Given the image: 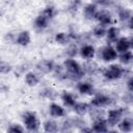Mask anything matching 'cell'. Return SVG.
<instances>
[{"label":"cell","instance_id":"1","mask_svg":"<svg viewBox=\"0 0 133 133\" xmlns=\"http://www.w3.org/2000/svg\"><path fill=\"white\" fill-rule=\"evenodd\" d=\"M64 68H65V77L71 78L72 80H79L83 77V69L79 65L77 61H75L72 58H69L64 61Z\"/></svg>","mask_w":133,"mask_h":133},{"label":"cell","instance_id":"2","mask_svg":"<svg viewBox=\"0 0 133 133\" xmlns=\"http://www.w3.org/2000/svg\"><path fill=\"white\" fill-rule=\"evenodd\" d=\"M124 74V69L118 65V64H111L109 65L105 72H104V77L108 80H115L118 79L123 76Z\"/></svg>","mask_w":133,"mask_h":133},{"label":"cell","instance_id":"3","mask_svg":"<svg viewBox=\"0 0 133 133\" xmlns=\"http://www.w3.org/2000/svg\"><path fill=\"white\" fill-rule=\"evenodd\" d=\"M23 122L29 131H36L38 128V119L33 112H26L23 115Z\"/></svg>","mask_w":133,"mask_h":133},{"label":"cell","instance_id":"4","mask_svg":"<svg viewBox=\"0 0 133 133\" xmlns=\"http://www.w3.org/2000/svg\"><path fill=\"white\" fill-rule=\"evenodd\" d=\"M101 57L103 60L105 61H112L114 59H116L117 57V52L114 48H112L111 46H105L104 48H102L101 51Z\"/></svg>","mask_w":133,"mask_h":133},{"label":"cell","instance_id":"5","mask_svg":"<svg viewBox=\"0 0 133 133\" xmlns=\"http://www.w3.org/2000/svg\"><path fill=\"white\" fill-rule=\"evenodd\" d=\"M131 47H132V43H131V39L128 37H121V38H117V41L115 42L116 52H119V53L126 52L130 50Z\"/></svg>","mask_w":133,"mask_h":133},{"label":"cell","instance_id":"6","mask_svg":"<svg viewBox=\"0 0 133 133\" xmlns=\"http://www.w3.org/2000/svg\"><path fill=\"white\" fill-rule=\"evenodd\" d=\"M110 103V98L106 95H103V94H99L97 95L92 101H91V105L96 108H101V107H104L106 105H108Z\"/></svg>","mask_w":133,"mask_h":133},{"label":"cell","instance_id":"7","mask_svg":"<svg viewBox=\"0 0 133 133\" xmlns=\"http://www.w3.org/2000/svg\"><path fill=\"white\" fill-rule=\"evenodd\" d=\"M95 19H97V20L99 21L100 25H103V26H108V25H110L111 22H112L111 16H110V14H109L107 10H100V11H97Z\"/></svg>","mask_w":133,"mask_h":133},{"label":"cell","instance_id":"8","mask_svg":"<svg viewBox=\"0 0 133 133\" xmlns=\"http://www.w3.org/2000/svg\"><path fill=\"white\" fill-rule=\"evenodd\" d=\"M123 113H124V110L123 109H113V110H110L108 112V121H107V124H110V125H116L121 117L123 116Z\"/></svg>","mask_w":133,"mask_h":133},{"label":"cell","instance_id":"9","mask_svg":"<svg viewBox=\"0 0 133 133\" xmlns=\"http://www.w3.org/2000/svg\"><path fill=\"white\" fill-rule=\"evenodd\" d=\"M79 51H80L81 57H83L84 59H91L96 53V50L91 45H84L81 47Z\"/></svg>","mask_w":133,"mask_h":133},{"label":"cell","instance_id":"10","mask_svg":"<svg viewBox=\"0 0 133 133\" xmlns=\"http://www.w3.org/2000/svg\"><path fill=\"white\" fill-rule=\"evenodd\" d=\"M107 35V41L109 43H115L118 38V34H119V29L116 28V27H110L109 29L106 30V33Z\"/></svg>","mask_w":133,"mask_h":133},{"label":"cell","instance_id":"11","mask_svg":"<svg viewBox=\"0 0 133 133\" xmlns=\"http://www.w3.org/2000/svg\"><path fill=\"white\" fill-rule=\"evenodd\" d=\"M77 88L83 95H91L94 92V87L89 82H79Z\"/></svg>","mask_w":133,"mask_h":133},{"label":"cell","instance_id":"12","mask_svg":"<svg viewBox=\"0 0 133 133\" xmlns=\"http://www.w3.org/2000/svg\"><path fill=\"white\" fill-rule=\"evenodd\" d=\"M98 6L97 4H88L85 6L84 8V15H85V18L86 19H95L96 17V14L98 11Z\"/></svg>","mask_w":133,"mask_h":133},{"label":"cell","instance_id":"13","mask_svg":"<svg viewBox=\"0 0 133 133\" xmlns=\"http://www.w3.org/2000/svg\"><path fill=\"white\" fill-rule=\"evenodd\" d=\"M92 130H95V131H97V132H104V131H107V130H108V128H107V122L104 121L103 118L99 117L98 119L95 121Z\"/></svg>","mask_w":133,"mask_h":133},{"label":"cell","instance_id":"14","mask_svg":"<svg viewBox=\"0 0 133 133\" xmlns=\"http://www.w3.org/2000/svg\"><path fill=\"white\" fill-rule=\"evenodd\" d=\"M50 114L53 116V117H59V116H62L63 114H64V110H63V108L62 107H60L59 105H57V104H55V103H53V104H51V106H50Z\"/></svg>","mask_w":133,"mask_h":133},{"label":"cell","instance_id":"15","mask_svg":"<svg viewBox=\"0 0 133 133\" xmlns=\"http://www.w3.org/2000/svg\"><path fill=\"white\" fill-rule=\"evenodd\" d=\"M48 22H49V19L44 16L43 14H41L36 19H35V22H34V25L36 28H39V29H44L47 27L48 25Z\"/></svg>","mask_w":133,"mask_h":133},{"label":"cell","instance_id":"16","mask_svg":"<svg viewBox=\"0 0 133 133\" xmlns=\"http://www.w3.org/2000/svg\"><path fill=\"white\" fill-rule=\"evenodd\" d=\"M61 99L63 101V103L66 105V106H70V107H73L76 103V100H75V97L71 94V92H68V91H64L61 96Z\"/></svg>","mask_w":133,"mask_h":133},{"label":"cell","instance_id":"17","mask_svg":"<svg viewBox=\"0 0 133 133\" xmlns=\"http://www.w3.org/2000/svg\"><path fill=\"white\" fill-rule=\"evenodd\" d=\"M132 59H133V56H132V52H131L130 50L121 53L119 61H121L122 63H124V64H129V63H131Z\"/></svg>","mask_w":133,"mask_h":133},{"label":"cell","instance_id":"18","mask_svg":"<svg viewBox=\"0 0 133 133\" xmlns=\"http://www.w3.org/2000/svg\"><path fill=\"white\" fill-rule=\"evenodd\" d=\"M73 107H74V110H75L78 114H84V113L88 110L89 105L86 104V103L80 102V103H75V105H74Z\"/></svg>","mask_w":133,"mask_h":133},{"label":"cell","instance_id":"19","mask_svg":"<svg viewBox=\"0 0 133 133\" xmlns=\"http://www.w3.org/2000/svg\"><path fill=\"white\" fill-rule=\"evenodd\" d=\"M132 125H133L132 121H131L130 118L126 117L125 119H123V121L119 123L118 127H119V129H121L122 131L128 132V131H131V130H132Z\"/></svg>","mask_w":133,"mask_h":133},{"label":"cell","instance_id":"20","mask_svg":"<svg viewBox=\"0 0 133 133\" xmlns=\"http://www.w3.org/2000/svg\"><path fill=\"white\" fill-rule=\"evenodd\" d=\"M29 41H30V36L27 31H23V32L19 33V35L17 37V43L20 45H23V46L27 45L29 43Z\"/></svg>","mask_w":133,"mask_h":133},{"label":"cell","instance_id":"21","mask_svg":"<svg viewBox=\"0 0 133 133\" xmlns=\"http://www.w3.org/2000/svg\"><path fill=\"white\" fill-rule=\"evenodd\" d=\"M37 69L41 70V71H43L44 73H48V72L52 71L54 69V66H53L52 61H42L37 65Z\"/></svg>","mask_w":133,"mask_h":133},{"label":"cell","instance_id":"22","mask_svg":"<svg viewBox=\"0 0 133 133\" xmlns=\"http://www.w3.org/2000/svg\"><path fill=\"white\" fill-rule=\"evenodd\" d=\"M26 82L29 85H35L38 82V77L33 73H28L26 75Z\"/></svg>","mask_w":133,"mask_h":133},{"label":"cell","instance_id":"23","mask_svg":"<svg viewBox=\"0 0 133 133\" xmlns=\"http://www.w3.org/2000/svg\"><path fill=\"white\" fill-rule=\"evenodd\" d=\"M105 33H106V28H105V26H103V25H100V24H99V25L94 29V34H95L96 36H98V37L104 36Z\"/></svg>","mask_w":133,"mask_h":133},{"label":"cell","instance_id":"24","mask_svg":"<svg viewBox=\"0 0 133 133\" xmlns=\"http://www.w3.org/2000/svg\"><path fill=\"white\" fill-rule=\"evenodd\" d=\"M118 16H119V19H121L122 21H125V22H126L127 20H129V19L132 18V14H131V11L128 10V9H122Z\"/></svg>","mask_w":133,"mask_h":133},{"label":"cell","instance_id":"25","mask_svg":"<svg viewBox=\"0 0 133 133\" xmlns=\"http://www.w3.org/2000/svg\"><path fill=\"white\" fill-rule=\"evenodd\" d=\"M45 130H46V131H50V132L56 131V130H57V125H56V123H54V122H52V121L46 122V123H45Z\"/></svg>","mask_w":133,"mask_h":133},{"label":"cell","instance_id":"26","mask_svg":"<svg viewBox=\"0 0 133 133\" xmlns=\"http://www.w3.org/2000/svg\"><path fill=\"white\" fill-rule=\"evenodd\" d=\"M56 41H57V43H60V44H65V43H68V41H69V35H66L65 33H58L57 35H56Z\"/></svg>","mask_w":133,"mask_h":133},{"label":"cell","instance_id":"27","mask_svg":"<svg viewBox=\"0 0 133 133\" xmlns=\"http://www.w3.org/2000/svg\"><path fill=\"white\" fill-rule=\"evenodd\" d=\"M42 14H43L44 16H46L48 19H51V18H53L54 15H55V9H54L53 7H47Z\"/></svg>","mask_w":133,"mask_h":133},{"label":"cell","instance_id":"28","mask_svg":"<svg viewBox=\"0 0 133 133\" xmlns=\"http://www.w3.org/2000/svg\"><path fill=\"white\" fill-rule=\"evenodd\" d=\"M96 4H100L102 6H105V5H108L109 4V0H95Z\"/></svg>","mask_w":133,"mask_h":133}]
</instances>
